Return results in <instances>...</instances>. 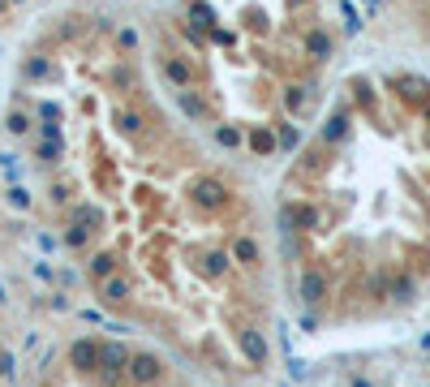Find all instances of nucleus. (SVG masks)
I'll return each mask as SVG.
<instances>
[{
    "instance_id": "f257e3e1",
    "label": "nucleus",
    "mask_w": 430,
    "mask_h": 387,
    "mask_svg": "<svg viewBox=\"0 0 430 387\" xmlns=\"http://www.w3.org/2000/svg\"><path fill=\"white\" fill-rule=\"evenodd\" d=\"M130 366H134L130 374H134V383H138V387H151V383H155V379H160V361H155V357H151V353H142V357H134V361H130Z\"/></svg>"
}]
</instances>
